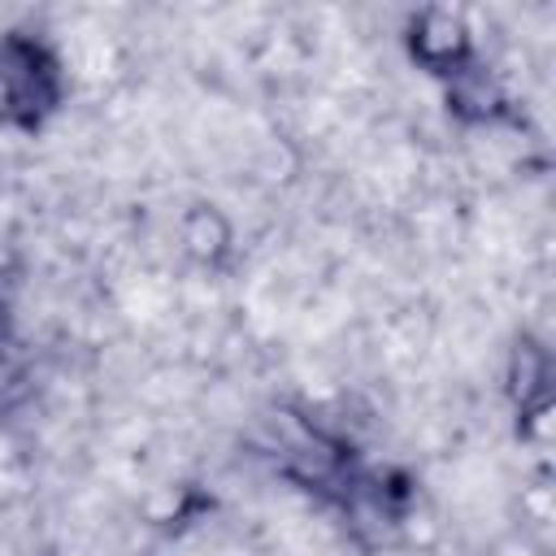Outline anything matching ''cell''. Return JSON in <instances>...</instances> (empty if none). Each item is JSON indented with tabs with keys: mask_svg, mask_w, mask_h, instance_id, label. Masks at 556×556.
<instances>
[{
	"mask_svg": "<svg viewBox=\"0 0 556 556\" xmlns=\"http://www.w3.org/2000/svg\"><path fill=\"white\" fill-rule=\"evenodd\" d=\"M4 356H9V348H4V308H0V378L9 374V369H4Z\"/></svg>",
	"mask_w": 556,
	"mask_h": 556,
	"instance_id": "obj_2",
	"label": "cell"
},
{
	"mask_svg": "<svg viewBox=\"0 0 556 556\" xmlns=\"http://www.w3.org/2000/svg\"><path fill=\"white\" fill-rule=\"evenodd\" d=\"M56 100V74L43 48L26 39L0 43V117L35 122Z\"/></svg>",
	"mask_w": 556,
	"mask_h": 556,
	"instance_id": "obj_1",
	"label": "cell"
}]
</instances>
